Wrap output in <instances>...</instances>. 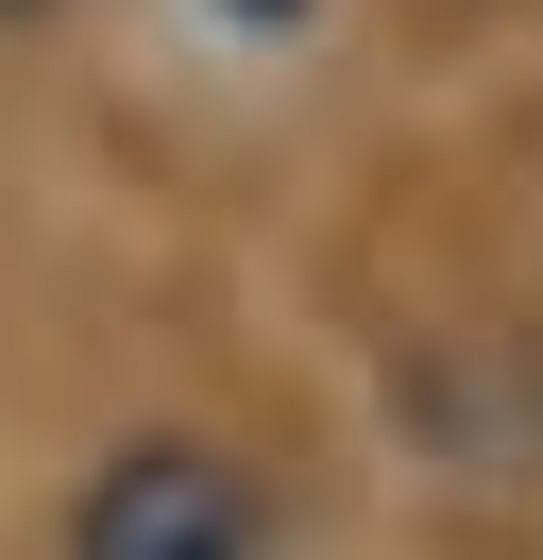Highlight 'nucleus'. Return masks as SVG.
I'll return each instance as SVG.
<instances>
[{
	"mask_svg": "<svg viewBox=\"0 0 543 560\" xmlns=\"http://www.w3.org/2000/svg\"><path fill=\"white\" fill-rule=\"evenodd\" d=\"M68 560H255V492H238L204 442H136V458H102Z\"/></svg>",
	"mask_w": 543,
	"mask_h": 560,
	"instance_id": "nucleus-1",
	"label": "nucleus"
},
{
	"mask_svg": "<svg viewBox=\"0 0 543 560\" xmlns=\"http://www.w3.org/2000/svg\"><path fill=\"white\" fill-rule=\"evenodd\" d=\"M0 18H34V0H0Z\"/></svg>",
	"mask_w": 543,
	"mask_h": 560,
	"instance_id": "nucleus-2",
	"label": "nucleus"
}]
</instances>
